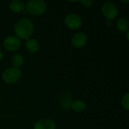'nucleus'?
Listing matches in <instances>:
<instances>
[{"label":"nucleus","instance_id":"obj_1","mask_svg":"<svg viewBox=\"0 0 129 129\" xmlns=\"http://www.w3.org/2000/svg\"><path fill=\"white\" fill-rule=\"evenodd\" d=\"M14 31L20 39H28L33 32V23L28 18L20 19L14 26Z\"/></svg>","mask_w":129,"mask_h":129},{"label":"nucleus","instance_id":"obj_2","mask_svg":"<svg viewBox=\"0 0 129 129\" xmlns=\"http://www.w3.org/2000/svg\"><path fill=\"white\" fill-rule=\"evenodd\" d=\"M26 10L32 14L39 15L45 12L47 4L43 0H29L26 3Z\"/></svg>","mask_w":129,"mask_h":129},{"label":"nucleus","instance_id":"obj_3","mask_svg":"<svg viewBox=\"0 0 129 129\" xmlns=\"http://www.w3.org/2000/svg\"><path fill=\"white\" fill-rule=\"evenodd\" d=\"M21 76V71L17 67H9L4 70L2 73L3 80L8 84H14L17 82Z\"/></svg>","mask_w":129,"mask_h":129},{"label":"nucleus","instance_id":"obj_4","mask_svg":"<svg viewBox=\"0 0 129 129\" xmlns=\"http://www.w3.org/2000/svg\"><path fill=\"white\" fill-rule=\"evenodd\" d=\"M64 22L66 26L70 29H77L82 26V20L78 14L71 12L66 15L64 18Z\"/></svg>","mask_w":129,"mask_h":129},{"label":"nucleus","instance_id":"obj_5","mask_svg":"<svg viewBox=\"0 0 129 129\" xmlns=\"http://www.w3.org/2000/svg\"><path fill=\"white\" fill-rule=\"evenodd\" d=\"M102 12L106 18L111 20L118 15V8L113 2H106L102 5Z\"/></svg>","mask_w":129,"mask_h":129},{"label":"nucleus","instance_id":"obj_6","mask_svg":"<svg viewBox=\"0 0 129 129\" xmlns=\"http://www.w3.org/2000/svg\"><path fill=\"white\" fill-rule=\"evenodd\" d=\"M3 45L5 48L8 51H16L21 45L20 39L17 36H7L3 42Z\"/></svg>","mask_w":129,"mask_h":129},{"label":"nucleus","instance_id":"obj_7","mask_svg":"<svg viewBox=\"0 0 129 129\" xmlns=\"http://www.w3.org/2000/svg\"><path fill=\"white\" fill-rule=\"evenodd\" d=\"M88 40L87 35L83 32H77L76 33L72 38V44L75 48H82L83 47Z\"/></svg>","mask_w":129,"mask_h":129},{"label":"nucleus","instance_id":"obj_8","mask_svg":"<svg viewBox=\"0 0 129 129\" xmlns=\"http://www.w3.org/2000/svg\"><path fill=\"white\" fill-rule=\"evenodd\" d=\"M56 125L53 120L49 119H42L37 121L33 129H55Z\"/></svg>","mask_w":129,"mask_h":129},{"label":"nucleus","instance_id":"obj_9","mask_svg":"<svg viewBox=\"0 0 129 129\" xmlns=\"http://www.w3.org/2000/svg\"><path fill=\"white\" fill-rule=\"evenodd\" d=\"M25 7H26L25 3L20 0H13L9 4L10 9L13 12H15V13H19V12L23 11Z\"/></svg>","mask_w":129,"mask_h":129},{"label":"nucleus","instance_id":"obj_10","mask_svg":"<svg viewBox=\"0 0 129 129\" xmlns=\"http://www.w3.org/2000/svg\"><path fill=\"white\" fill-rule=\"evenodd\" d=\"M26 47L29 51H30L32 53H35L39 50V44L36 39L29 38L26 42Z\"/></svg>","mask_w":129,"mask_h":129},{"label":"nucleus","instance_id":"obj_11","mask_svg":"<svg viewBox=\"0 0 129 129\" xmlns=\"http://www.w3.org/2000/svg\"><path fill=\"white\" fill-rule=\"evenodd\" d=\"M116 26L121 32H127L128 29L129 22L128 20L125 17H121L117 20Z\"/></svg>","mask_w":129,"mask_h":129},{"label":"nucleus","instance_id":"obj_12","mask_svg":"<svg viewBox=\"0 0 129 129\" xmlns=\"http://www.w3.org/2000/svg\"><path fill=\"white\" fill-rule=\"evenodd\" d=\"M86 104L81 100H76L73 102H72L71 104V107L72 109L78 113H81L83 112L85 109H86Z\"/></svg>","mask_w":129,"mask_h":129},{"label":"nucleus","instance_id":"obj_13","mask_svg":"<svg viewBox=\"0 0 129 129\" xmlns=\"http://www.w3.org/2000/svg\"><path fill=\"white\" fill-rule=\"evenodd\" d=\"M11 63L14 67H17L19 68L20 67H21L23 63V57L22 55H20V54H16L12 57L11 59Z\"/></svg>","mask_w":129,"mask_h":129},{"label":"nucleus","instance_id":"obj_14","mask_svg":"<svg viewBox=\"0 0 129 129\" xmlns=\"http://www.w3.org/2000/svg\"><path fill=\"white\" fill-rule=\"evenodd\" d=\"M122 105L125 110L129 109V94L126 93L122 98Z\"/></svg>","mask_w":129,"mask_h":129},{"label":"nucleus","instance_id":"obj_15","mask_svg":"<svg viewBox=\"0 0 129 129\" xmlns=\"http://www.w3.org/2000/svg\"><path fill=\"white\" fill-rule=\"evenodd\" d=\"M80 3L82 4L85 7H91L93 4V1L91 0H82L80 1Z\"/></svg>","mask_w":129,"mask_h":129},{"label":"nucleus","instance_id":"obj_16","mask_svg":"<svg viewBox=\"0 0 129 129\" xmlns=\"http://www.w3.org/2000/svg\"><path fill=\"white\" fill-rule=\"evenodd\" d=\"M2 57H3V54H2V51L0 50V61H1V60L2 59Z\"/></svg>","mask_w":129,"mask_h":129}]
</instances>
